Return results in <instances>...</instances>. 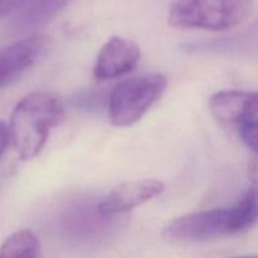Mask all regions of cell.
Masks as SVG:
<instances>
[{
    "label": "cell",
    "mask_w": 258,
    "mask_h": 258,
    "mask_svg": "<svg viewBox=\"0 0 258 258\" xmlns=\"http://www.w3.org/2000/svg\"><path fill=\"white\" fill-rule=\"evenodd\" d=\"M256 219L257 193L252 188L233 207L179 217L164 229V236L179 242L209 241L247 231Z\"/></svg>",
    "instance_id": "cell-1"
},
{
    "label": "cell",
    "mask_w": 258,
    "mask_h": 258,
    "mask_svg": "<svg viewBox=\"0 0 258 258\" xmlns=\"http://www.w3.org/2000/svg\"><path fill=\"white\" fill-rule=\"evenodd\" d=\"M63 117L59 100L47 92H33L19 101L12 112L10 139L22 160L40 154L50 131Z\"/></svg>",
    "instance_id": "cell-2"
},
{
    "label": "cell",
    "mask_w": 258,
    "mask_h": 258,
    "mask_svg": "<svg viewBox=\"0 0 258 258\" xmlns=\"http://www.w3.org/2000/svg\"><path fill=\"white\" fill-rule=\"evenodd\" d=\"M254 12V0H175L168 14L171 27L223 32L239 27Z\"/></svg>",
    "instance_id": "cell-3"
},
{
    "label": "cell",
    "mask_w": 258,
    "mask_h": 258,
    "mask_svg": "<svg viewBox=\"0 0 258 258\" xmlns=\"http://www.w3.org/2000/svg\"><path fill=\"white\" fill-rule=\"evenodd\" d=\"M168 81L163 75H149L118 82L110 95V120L117 127L140 121L165 92Z\"/></svg>",
    "instance_id": "cell-4"
},
{
    "label": "cell",
    "mask_w": 258,
    "mask_h": 258,
    "mask_svg": "<svg viewBox=\"0 0 258 258\" xmlns=\"http://www.w3.org/2000/svg\"><path fill=\"white\" fill-rule=\"evenodd\" d=\"M209 108L219 122L234 127L241 140L257 151L258 96L247 91H221L209 100Z\"/></svg>",
    "instance_id": "cell-5"
},
{
    "label": "cell",
    "mask_w": 258,
    "mask_h": 258,
    "mask_svg": "<svg viewBox=\"0 0 258 258\" xmlns=\"http://www.w3.org/2000/svg\"><path fill=\"white\" fill-rule=\"evenodd\" d=\"M164 188V183L156 179L125 181L101 198L97 203V209L102 216H120L160 196Z\"/></svg>",
    "instance_id": "cell-6"
},
{
    "label": "cell",
    "mask_w": 258,
    "mask_h": 258,
    "mask_svg": "<svg viewBox=\"0 0 258 258\" xmlns=\"http://www.w3.org/2000/svg\"><path fill=\"white\" fill-rule=\"evenodd\" d=\"M141 57L139 45L131 39L112 37L103 44L93 67V77L97 81L113 80L130 73Z\"/></svg>",
    "instance_id": "cell-7"
},
{
    "label": "cell",
    "mask_w": 258,
    "mask_h": 258,
    "mask_svg": "<svg viewBox=\"0 0 258 258\" xmlns=\"http://www.w3.org/2000/svg\"><path fill=\"white\" fill-rule=\"evenodd\" d=\"M115 226V217H106L98 212L97 203L81 202L68 209L62 217V228L73 241H96L105 237Z\"/></svg>",
    "instance_id": "cell-8"
},
{
    "label": "cell",
    "mask_w": 258,
    "mask_h": 258,
    "mask_svg": "<svg viewBox=\"0 0 258 258\" xmlns=\"http://www.w3.org/2000/svg\"><path fill=\"white\" fill-rule=\"evenodd\" d=\"M47 47V38L33 35L0 49V88L14 83L29 70Z\"/></svg>",
    "instance_id": "cell-9"
},
{
    "label": "cell",
    "mask_w": 258,
    "mask_h": 258,
    "mask_svg": "<svg viewBox=\"0 0 258 258\" xmlns=\"http://www.w3.org/2000/svg\"><path fill=\"white\" fill-rule=\"evenodd\" d=\"M73 0H28L15 12L14 27L19 32H29L54 19Z\"/></svg>",
    "instance_id": "cell-10"
},
{
    "label": "cell",
    "mask_w": 258,
    "mask_h": 258,
    "mask_svg": "<svg viewBox=\"0 0 258 258\" xmlns=\"http://www.w3.org/2000/svg\"><path fill=\"white\" fill-rule=\"evenodd\" d=\"M39 242L30 231H19L8 237L0 246V258H37Z\"/></svg>",
    "instance_id": "cell-11"
},
{
    "label": "cell",
    "mask_w": 258,
    "mask_h": 258,
    "mask_svg": "<svg viewBox=\"0 0 258 258\" xmlns=\"http://www.w3.org/2000/svg\"><path fill=\"white\" fill-rule=\"evenodd\" d=\"M27 2L28 0H0V18L15 13Z\"/></svg>",
    "instance_id": "cell-12"
},
{
    "label": "cell",
    "mask_w": 258,
    "mask_h": 258,
    "mask_svg": "<svg viewBox=\"0 0 258 258\" xmlns=\"http://www.w3.org/2000/svg\"><path fill=\"white\" fill-rule=\"evenodd\" d=\"M10 140V133H9V125L4 121H0V158L4 154L5 149H7L8 144Z\"/></svg>",
    "instance_id": "cell-13"
},
{
    "label": "cell",
    "mask_w": 258,
    "mask_h": 258,
    "mask_svg": "<svg viewBox=\"0 0 258 258\" xmlns=\"http://www.w3.org/2000/svg\"><path fill=\"white\" fill-rule=\"evenodd\" d=\"M236 258H256V257H236Z\"/></svg>",
    "instance_id": "cell-14"
}]
</instances>
